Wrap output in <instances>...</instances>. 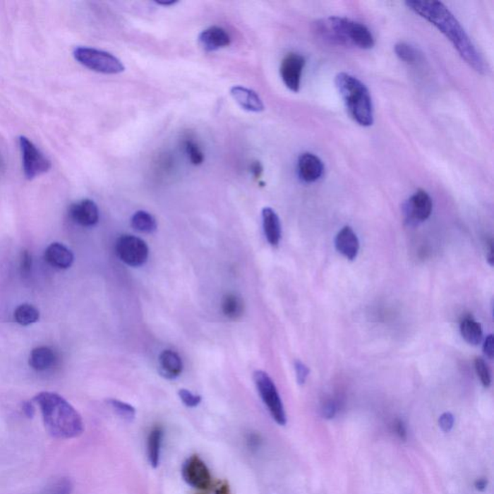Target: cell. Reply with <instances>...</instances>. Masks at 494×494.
<instances>
[{
  "label": "cell",
  "mask_w": 494,
  "mask_h": 494,
  "mask_svg": "<svg viewBox=\"0 0 494 494\" xmlns=\"http://www.w3.org/2000/svg\"><path fill=\"white\" fill-rule=\"evenodd\" d=\"M335 83L349 116L361 127L372 126L374 124V106L367 86L359 78L347 73H339Z\"/></svg>",
  "instance_id": "277c9868"
},
{
  "label": "cell",
  "mask_w": 494,
  "mask_h": 494,
  "mask_svg": "<svg viewBox=\"0 0 494 494\" xmlns=\"http://www.w3.org/2000/svg\"><path fill=\"white\" fill-rule=\"evenodd\" d=\"M199 44L206 52H215L230 46L231 37L224 28L211 26L202 31L198 37Z\"/></svg>",
  "instance_id": "5bb4252c"
},
{
  "label": "cell",
  "mask_w": 494,
  "mask_h": 494,
  "mask_svg": "<svg viewBox=\"0 0 494 494\" xmlns=\"http://www.w3.org/2000/svg\"><path fill=\"white\" fill-rule=\"evenodd\" d=\"M78 63L94 72L117 75L125 71V66L114 55L88 47H77L73 52Z\"/></svg>",
  "instance_id": "5b68a950"
},
{
  "label": "cell",
  "mask_w": 494,
  "mask_h": 494,
  "mask_svg": "<svg viewBox=\"0 0 494 494\" xmlns=\"http://www.w3.org/2000/svg\"><path fill=\"white\" fill-rule=\"evenodd\" d=\"M131 224L133 229L145 234L154 233L157 227L156 218L145 211L136 212L131 217Z\"/></svg>",
  "instance_id": "cb8c5ba5"
},
{
  "label": "cell",
  "mask_w": 494,
  "mask_h": 494,
  "mask_svg": "<svg viewBox=\"0 0 494 494\" xmlns=\"http://www.w3.org/2000/svg\"><path fill=\"white\" fill-rule=\"evenodd\" d=\"M438 424H440V429L443 430L444 433L451 432L453 429L454 424V417L451 412H444L442 415L438 419Z\"/></svg>",
  "instance_id": "1f68e13d"
},
{
  "label": "cell",
  "mask_w": 494,
  "mask_h": 494,
  "mask_svg": "<svg viewBox=\"0 0 494 494\" xmlns=\"http://www.w3.org/2000/svg\"><path fill=\"white\" fill-rule=\"evenodd\" d=\"M251 172L253 174L255 179H260L263 174V167L261 162H254L251 164Z\"/></svg>",
  "instance_id": "f35d334b"
},
{
  "label": "cell",
  "mask_w": 494,
  "mask_h": 494,
  "mask_svg": "<svg viewBox=\"0 0 494 494\" xmlns=\"http://www.w3.org/2000/svg\"><path fill=\"white\" fill-rule=\"evenodd\" d=\"M177 0H170V1H156L157 5H162V6H171V5H174L177 4Z\"/></svg>",
  "instance_id": "b9f144b4"
},
{
  "label": "cell",
  "mask_w": 494,
  "mask_h": 494,
  "mask_svg": "<svg viewBox=\"0 0 494 494\" xmlns=\"http://www.w3.org/2000/svg\"><path fill=\"white\" fill-rule=\"evenodd\" d=\"M231 96L238 102L239 106L251 112H264L265 106L258 94L252 89L243 86H233L230 90Z\"/></svg>",
  "instance_id": "2e32d148"
},
{
  "label": "cell",
  "mask_w": 494,
  "mask_h": 494,
  "mask_svg": "<svg viewBox=\"0 0 494 494\" xmlns=\"http://www.w3.org/2000/svg\"><path fill=\"white\" fill-rule=\"evenodd\" d=\"M294 369H296V380H298L299 385H304L309 375L308 367L298 360V361H296V363H294Z\"/></svg>",
  "instance_id": "d6a6232c"
},
{
  "label": "cell",
  "mask_w": 494,
  "mask_h": 494,
  "mask_svg": "<svg viewBox=\"0 0 494 494\" xmlns=\"http://www.w3.org/2000/svg\"><path fill=\"white\" fill-rule=\"evenodd\" d=\"M31 267H32V258L28 251H25L22 253V259H20V270L23 277H28L30 275Z\"/></svg>",
  "instance_id": "836d02e7"
},
{
  "label": "cell",
  "mask_w": 494,
  "mask_h": 494,
  "mask_svg": "<svg viewBox=\"0 0 494 494\" xmlns=\"http://www.w3.org/2000/svg\"><path fill=\"white\" fill-rule=\"evenodd\" d=\"M461 333L462 338L470 345L477 346L483 341L482 325L471 317L464 318L462 320Z\"/></svg>",
  "instance_id": "603a6c76"
},
{
  "label": "cell",
  "mask_w": 494,
  "mask_h": 494,
  "mask_svg": "<svg viewBox=\"0 0 494 494\" xmlns=\"http://www.w3.org/2000/svg\"><path fill=\"white\" fill-rule=\"evenodd\" d=\"M185 150L191 164L193 165H200L203 164L205 155L195 141L193 140V139H188V140L185 142Z\"/></svg>",
  "instance_id": "83f0119b"
},
{
  "label": "cell",
  "mask_w": 494,
  "mask_h": 494,
  "mask_svg": "<svg viewBox=\"0 0 494 494\" xmlns=\"http://www.w3.org/2000/svg\"><path fill=\"white\" fill-rule=\"evenodd\" d=\"M313 31L318 38L332 46L360 49H370L375 46V38L369 28L347 18H322L314 23Z\"/></svg>",
  "instance_id": "3957f363"
},
{
  "label": "cell",
  "mask_w": 494,
  "mask_h": 494,
  "mask_svg": "<svg viewBox=\"0 0 494 494\" xmlns=\"http://www.w3.org/2000/svg\"><path fill=\"white\" fill-rule=\"evenodd\" d=\"M406 7L438 28L453 44L459 56L477 73H488V65L453 13L440 1L409 0Z\"/></svg>",
  "instance_id": "6da1fadb"
},
{
  "label": "cell",
  "mask_w": 494,
  "mask_h": 494,
  "mask_svg": "<svg viewBox=\"0 0 494 494\" xmlns=\"http://www.w3.org/2000/svg\"><path fill=\"white\" fill-rule=\"evenodd\" d=\"M69 215L73 222L84 227H92L99 222V207L90 199H84L73 204L69 209Z\"/></svg>",
  "instance_id": "7c38bea8"
},
{
  "label": "cell",
  "mask_w": 494,
  "mask_h": 494,
  "mask_svg": "<svg viewBox=\"0 0 494 494\" xmlns=\"http://www.w3.org/2000/svg\"><path fill=\"white\" fill-rule=\"evenodd\" d=\"M306 59L302 55L291 52L284 57L280 66V75L286 88L291 92L301 89L302 72L306 67Z\"/></svg>",
  "instance_id": "8fae6325"
},
{
  "label": "cell",
  "mask_w": 494,
  "mask_h": 494,
  "mask_svg": "<svg viewBox=\"0 0 494 494\" xmlns=\"http://www.w3.org/2000/svg\"><path fill=\"white\" fill-rule=\"evenodd\" d=\"M71 491H72V485L70 481L63 479L55 483L47 494H71Z\"/></svg>",
  "instance_id": "4dcf8cb0"
},
{
  "label": "cell",
  "mask_w": 494,
  "mask_h": 494,
  "mask_svg": "<svg viewBox=\"0 0 494 494\" xmlns=\"http://www.w3.org/2000/svg\"><path fill=\"white\" fill-rule=\"evenodd\" d=\"M336 249L347 259L354 261L359 252V240L349 226L342 228L335 238Z\"/></svg>",
  "instance_id": "9a60e30c"
},
{
  "label": "cell",
  "mask_w": 494,
  "mask_h": 494,
  "mask_svg": "<svg viewBox=\"0 0 494 494\" xmlns=\"http://www.w3.org/2000/svg\"><path fill=\"white\" fill-rule=\"evenodd\" d=\"M323 416L325 419H332L335 416L336 412H337V406L333 401H328L327 403L325 404L322 409Z\"/></svg>",
  "instance_id": "e575fe53"
},
{
  "label": "cell",
  "mask_w": 494,
  "mask_h": 494,
  "mask_svg": "<svg viewBox=\"0 0 494 494\" xmlns=\"http://www.w3.org/2000/svg\"><path fill=\"white\" fill-rule=\"evenodd\" d=\"M475 488L479 491H483L487 488L488 480L486 478H480L474 483Z\"/></svg>",
  "instance_id": "60d3db41"
},
{
  "label": "cell",
  "mask_w": 494,
  "mask_h": 494,
  "mask_svg": "<svg viewBox=\"0 0 494 494\" xmlns=\"http://www.w3.org/2000/svg\"><path fill=\"white\" fill-rule=\"evenodd\" d=\"M115 251L121 261L131 267H140L148 260L149 247L135 236H121L115 244Z\"/></svg>",
  "instance_id": "ba28073f"
},
{
  "label": "cell",
  "mask_w": 494,
  "mask_h": 494,
  "mask_svg": "<svg viewBox=\"0 0 494 494\" xmlns=\"http://www.w3.org/2000/svg\"><path fill=\"white\" fill-rule=\"evenodd\" d=\"M397 57L407 64H415L420 59L419 52L414 46L407 43H398L394 47Z\"/></svg>",
  "instance_id": "484cf974"
},
{
  "label": "cell",
  "mask_w": 494,
  "mask_h": 494,
  "mask_svg": "<svg viewBox=\"0 0 494 494\" xmlns=\"http://www.w3.org/2000/svg\"><path fill=\"white\" fill-rule=\"evenodd\" d=\"M475 370H476L478 378H480L482 385L485 386V387H490L491 374L490 368H488V364L486 363L485 360L481 359V357H477V359H475Z\"/></svg>",
  "instance_id": "f1b7e54d"
},
{
  "label": "cell",
  "mask_w": 494,
  "mask_h": 494,
  "mask_svg": "<svg viewBox=\"0 0 494 494\" xmlns=\"http://www.w3.org/2000/svg\"><path fill=\"white\" fill-rule=\"evenodd\" d=\"M162 440H164V429L160 426H157L150 432L147 440V457H148L150 465L153 469H157L159 465Z\"/></svg>",
  "instance_id": "ffe728a7"
},
{
  "label": "cell",
  "mask_w": 494,
  "mask_h": 494,
  "mask_svg": "<svg viewBox=\"0 0 494 494\" xmlns=\"http://www.w3.org/2000/svg\"><path fill=\"white\" fill-rule=\"evenodd\" d=\"M215 494H231L229 483L226 482V481L220 483V485L215 488Z\"/></svg>",
  "instance_id": "ab89813d"
},
{
  "label": "cell",
  "mask_w": 494,
  "mask_h": 494,
  "mask_svg": "<svg viewBox=\"0 0 494 494\" xmlns=\"http://www.w3.org/2000/svg\"><path fill=\"white\" fill-rule=\"evenodd\" d=\"M325 165L319 157L312 153H303L299 157L298 173L301 180L306 183H316L323 177Z\"/></svg>",
  "instance_id": "4fadbf2b"
},
{
  "label": "cell",
  "mask_w": 494,
  "mask_h": 494,
  "mask_svg": "<svg viewBox=\"0 0 494 494\" xmlns=\"http://www.w3.org/2000/svg\"><path fill=\"white\" fill-rule=\"evenodd\" d=\"M159 366L160 374L167 380H175L183 372L182 359L171 349H167L160 354Z\"/></svg>",
  "instance_id": "ac0fdd59"
},
{
  "label": "cell",
  "mask_w": 494,
  "mask_h": 494,
  "mask_svg": "<svg viewBox=\"0 0 494 494\" xmlns=\"http://www.w3.org/2000/svg\"><path fill=\"white\" fill-rule=\"evenodd\" d=\"M483 353H485L486 356H487L488 359H493L494 339L493 335H488V337L486 338L485 343H483Z\"/></svg>",
  "instance_id": "d590c367"
},
{
  "label": "cell",
  "mask_w": 494,
  "mask_h": 494,
  "mask_svg": "<svg viewBox=\"0 0 494 494\" xmlns=\"http://www.w3.org/2000/svg\"><path fill=\"white\" fill-rule=\"evenodd\" d=\"M22 153L23 173L26 179L33 180L39 176L49 172L52 168L51 160L47 159L40 150L25 136L18 138Z\"/></svg>",
  "instance_id": "52a82bcc"
},
{
  "label": "cell",
  "mask_w": 494,
  "mask_h": 494,
  "mask_svg": "<svg viewBox=\"0 0 494 494\" xmlns=\"http://www.w3.org/2000/svg\"><path fill=\"white\" fill-rule=\"evenodd\" d=\"M14 319L18 324L26 327L35 324L40 319L39 310L31 306V304H22L16 308L14 312Z\"/></svg>",
  "instance_id": "d4e9b609"
},
{
  "label": "cell",
  "mask_w": 494,
  "mask_h": 494,
  "mask_svg": "<svg viewBox=\"0 0 494 494\" xmlns=\"http://www.w3.org/2000/svg\"><path fill=\"white\" fill-rule=\"evenodd\" d=\"M34 402L40 406L44 427L49 435L59 440H71L83 435V418L63 397L41 392L34 397Z\"/></svg>",
  "instance_id": "7a4b0ae2"
},
{
  "label": "cell",
  "mask_w": 494,
  "mask_h": 494,
  "mask_svg": "<svg viewBox=\"0 0 494 494\" xmlns=\"http://www.w3.org/2000/svg\"><path fill=\"white\" fill-rule=\"evenodd\" d=\"M433 212V200L427 191L419 189L404 205V212L411 224L425 222Z\"/></svg>",
  "instance_id": "30bf717a"
},
{
  "label": "cell",
  "mask_w": 494,
  "mask_h": 494,
  "mask_svg": "<svg viewBox=\"0 0 494 494\" xmlns=\"http://www.w3.org/2000/svg\"><path fill=\"white\" fill-rule=\"evenodd\" d=\"M394 429H395L397 435H398L399 438H401V440H406V426H404L403 421H401V420H397L395 424H394Z\"/></svg>",
  "instance_id": "8d00e7d4"
},
{
  "label": "cell",
  "mask_w": 494,
  "mask_h": 494,
  "mask_svg": "<svg viewBox=\"0 0 494 494\" xmlns=\"http://www.w3.org/2000/svg\"><path fill=\"white\" fill-rule=\"evenodd\" d=\"M179 397H180L181 401L183 402V404L188 407H196L200 404L202 402V397L200 395H196L191 392V391L186 390V389H181L178 392Z\"/></svg>",
  "instance_id": "f546056e"
},
{
  "label": "cell",
  "mask_w": 494,
  "mask_h": 494,
  "mask_svg": "<svg viewBox=\"0 0 494 494\" xmlns=\"http://www.w3.org/2000/svg\"><path fill=\"white\" fill-rule=\"evenodd\" d=\"M55 354L47 347H38L30 353V365L36 370H46L54 364Z\"/></svg>",
  "instance_id": "44dd1931"
},
{
  "label": "cell",
  "mask_w": 494,
  "mask_h": 494,
  "mask_svg": "<svg viewBox=\"0 0 494 494\" xmlns=\"http://www.w3.org/2000/svg\"><path fill=\"white\" fill-rule=\"evenodd\" d=\"M263 228L265 238L270 246H277L281 240V223L279 217L272 207H264L262 211Z\"/></svg>",
  "instance_id": "d6986e66"
},
{
  "label": "cell",
  "mask_w": 494,
  "mask_h": 494,
  "mask_svg": "<svg viewBox=\"0 0 494 494\" xmlns=\"http://www.w3.org/2000/svg\"><path fill=\"white\" fill-rule=\"evenodd\" d=\"M23 414L28 418H32L35 414V406L31 402H25L23 404Z\"/></svg>",
  "instance_id": "74e56055"
},
{
  "label": "cell",
  "mask_w": 494,
  "mask_h": 494,
  "mask_svg": "<svg viewBox=\"0 0 494 494\" xmlns=\"http://www.w3.org/2000/svg\"><path fill=\"white\" fill-rule=\"evenodd\" d=\"M222 314L227 319L239 320L244 313V302L241 296L236 294H226L222 303Z\"/></svg>",
  "instance_id": "7402d4cb"
},
{
  "label": "cell",
  "mask_w": 494,
  "mask_h": 494,
  "mask_svg": "<svg viewBox=\"0 0 494 494\" xmlns=\"http://www.w3.org/2000/svg\"><path fill=\"white\" fill-rule=\"evenodd\" d=\"M255 385L257 390L267 406V411L278 425L285 426L287 424V415L284 409L282 400H281L279 393H278L277 386L267 373L264 370H256L253 375Z\"/></svg>",
  "instance_id": "8992f818"
},
{
  "label": "cell",
  "mask_w": 494,
  "mask_h": 494,
  "mask_svg": "<svg viewBox=\"0 0 494 494\" xmlns=\"http://www.w3.org/2000/svg\"><path fill=\"white\" fill-rule=\"evenodd\" d=\"M107 404L112 407L113 411L116 412L118 416L123 418L126 421L131 422L135 419L136 411L131 404L125 403V402L115 400V399H109V400H107Z\"/></svg>",
  "instance_id": "4316f807"
},
{
  "label": "cell",
  "mask_w": 494,
  "mask_h": 494,
  "mask_svg": "<svg viewBox=\"0 0 494 494\" xmlns=\"http://www.w3.org/2000/svg\"><path fill=\"white\" fill-rule=\"evenodd\" d=\"M182 476L188 486L197 490H207L212 485V475L203 459L197 454L189 457L182 467Z\"/></svg>",
  "instance_id": "9c48e42d"
},
{
  "label": "cell",
  "mask_w": 494,
  "mask_h": 494,
  "mask_svg": "<svg viewBox=\"0 0 494 494\" xmlns=\"http://www.w3.org/2000/svg\"><path fill=\"white\" fill-rule=\"evenodd\" d=\"M44 259L52 267L67 270L73 265L75 257L73 252L62 243H54L46 249Z\"/></svg>",
  "instance_id": "e0dca14e"
}]
</instances>
